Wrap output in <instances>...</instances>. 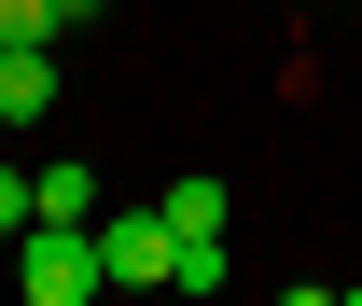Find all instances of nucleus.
Masks as SVG:
<instances>
[{"label": "nucleus", "mask_w": 362, "mask_h": 306, "mask_svg": "<svg viewBox=\"0 0 362 306\" xmlns=\"http://www.w3.org/2000/svg\"><path fill=\"white\" fill-rule=\"evenodd\" d=\"M98 14H112V0H56V42H70V28H98Z\"/></svg>", "instance_id": "8"}, {"label": "nucleus", "mask_w": 362, "mask_h": 306, "mask_svg": "<svg viewBox=\"0 0 362 306\" xmlns=\"http://www.w3.org/2000/svg\"><path fill=\"white\" fill-rule=\"evenodd\" d=\"M98 264H112V293H139V278H181L168 209H98Z\"/></svg>", "instance_id": "2"}, {"label": "nucleus", "mask_w": 362, "mask_h": 306, "mask_svg": "<svg viewBox=\"0 0 362 306\" xmlns=\"http://www.w3.org/2000/svg\"><path fill=\"white\" fill-rule=\"evenodd\" d=\"M28 209H42V195H28V167H0V251L28 237Z\"/></svg>", "instance_id": "7"}, {"label": "nucleus", "mask_w": 362, "mask_h": 306, "mask_svg": "<svg viewBox=\"0 0 362 306\" xmlns=\"http://www.w3.org/2000/svg\"><path fill=\"white\" fill-rule=\"evenodd\" d=\"M0 42H56V0H0Z\"/></svg>", "instance_id": "6"}, {"label": "nucleus", "mask_w": 362, "mask_h": 306, "mask_svg": "<svg viewBox=\"0 0 362 306\" xmlns=\"http://www.w3.org/2000/svg\"><path fill=\"white\" fill-rule=\"evenodd\" d=\"M14 278H28V306H84V293H112L98 223H28V237H14Z\"/></svg>", "instance_id": "1"}, {"label": "nucleus", "mask_w": 362, "mask_h": 306, "mask_svg": "<svg viewBox=\"0 0 362 306\" xmlns=\"http://www.w3.org/2000/svg\"><path fill=\"white\" fill-rule=\"evenodd\" d=\"M28 195H42L28 223H98V167H84V153H56V167H28Z\"/></svg>", "instance_id": "4"}, {"label": "nucleus", "mask_w": 362, "mask_h": 306, "mask_svg": "<svg viewBox=\"0 0 362 306\" xmlns=\"http://www.w3.org/2000/svg\"><path fill=\"white\" fill-rule=\"evenodd\" d=\"M56 112V42H0V126H42Z\"/></svg>", "instance_id": "3"}, {"label": "nucleus", "mask_w": 362, "mask_h": 306, "mask_svg": "<svg viewBox=\"0 0 362 306\" xmlns=\"http://www.w3.org/2000/svg\"><path fill=\"white\" fill-rule=\"evenodd\" d=\"M153 209H168V237H181V251H195V237H223V181H168Z\"/></svg>", "instance_id": "5"}]
</instances>
